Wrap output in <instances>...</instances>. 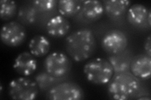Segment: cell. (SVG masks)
I'll return each instance as SVG.
<instances>
[{
    "label": "cell",
    "mask_w": 151,
    "mask_h": 100,
    "mask_svg": "<svg viewBox=\"0 0 151 100\" xmlns=\"http://www.w3.org/2000/svg\"><path fill=\"white\" fill-rule=\"evenodd\" d=\"M64 46L70 58L75 61L81 62L93 56L96 48V41L92 31L82 29L66 38Z\"/></svg>",
    "instance_id": "1"
},
{
    "label": "cell",
    "mask_w": 151,
    "mask_h": 100,
    "mask_svg": "<svg viewBox=\"0 0 151 100\" xmlns=\"http://www.w3.org/2000/svg\"><path fill=\"white\" fill-rule=\"evenodd\" d=\"M108 83V94L113 99H132L140 88L139 78L130 71L115 74Z\"/></svg>",
    "instance_id": "2"
},
{
    "label": "cell",
    "mask_w": 151,
    "mask_h": 100,
    "mask_svg": "<svg viewBox=\"0 0 151 100\" xmlns=\"http://www.w3.org/2000/svg\"><path fill=\"white\" fill-rule=\"evenodd\" d=\"M83 73L89 82L96 85L107 84L114 74L110 62L102 58L87 61L83 67Z\"/></svg>",
    "instance_id": "3"
},
{
    "label": "cell",
    "mask_w": 151,
    "mask_h": 100,
    "mask_svg": "<svg viewBox=\"0 0 151 100\" xmlns=\"http://www.w3.org/2000/svg\"><path fill=\"white\" fill-rule=\"evenodd\" d=\"M8 92L13 99L33 100L38 96L39 88L35 81L23 77L13 79L9 82Z\"/></svg>",
    "instance_id": "4"
},
{
    "label": "cell",
    "mask_w": 151,
    "mask_h": 100,
    "mask_svg": "<svg viewBox=\"0 0 151 100\" xmlns=\"http://www.w3.org/2000/svg\"><path fill=\"white\" fill-rule=\"evenodd\" d=\"M46 98L52 100H80L84 98V93L80 86L74 82H64L50 88Z\"/></svg>",
    "instance_id": "5"
},
{
    "label": "cell",
    "mask_w": 151,
    "mask_h": 100,
    "mask_svg": "<svg viewBox=\"0 0 151 100\" xmlns=\"http://www.w3.org/2000/svg\"><path fill=\"white\" fill-rule=\"evenodd\" d=\"M44 66L47 73L55 78H60L69 72L72 63L65 54L61 52H53L46 56Z\"/></svg>",
    "instance_id": "6"
},
{
    "label": "cell",
    "mask_w": 151,
    "mask_h": 100,
    "mask_svg": "<svg viewBox=\"0 0 151 100\" xmlns=\"http://www.w3.org/2000/svg\"><path fill=\"white\" fill-rule=\"evenodd\" d=\"M0 36L4 45L9 47H18L27 39V31L20 23L12 21L3 25Z\"/></svg>",
    "instance_id": "7"
},
{
    "label": "cell",
    "mask_w": 151,
    "mask_h": 100,
    "mask_svg": "<svg viewBox=\"0 0 151 100\" xmlns=\"http://www.w3.org/2000/svg\"><path fill=\"white\" fill-rule=\"evenodd\" d=\"M128 38L125 33L119 30H112L104 35L101 40L103 50L109 55L120 53L127 49Z\"/></svg>",
    "instance_id": "8"
},
{
    "label": "cell",
    "mask_w": 151,
    "mask_h": 100,
    "mask_svg": "<svg viewBox=\"0 0 151 100\" xmlns=\"http://www.w3.org/2000/svg\"><path fill=\"white\" fill-rule=\"evenodd\" d=\"M38 63L35 56L30 52L24 51L19 54L14 60L13 67L17 73L23 77H29L37 69Z\"/></svg>",
    "instance_id": "9"
},
{
    "label": "cell",
    "mask_w": 151,
    "mask_h": 100,
    "mask_svg": "<svg viewBox=\"0 0 151 100\" xmlns=\"http://www.w3.org/2000/svg\"><path fill=\"white\" fill-rule=\"evenodd\" d=\"M130 70L138 78L149 79L151 74V57L147 54H139L134 56Z\"/></svg>",
    "instance_id": "10"
},
{
    "label": "cell",
    "mask_w": 151,
    "mask_h": 100,
    "mask_svg": "<svg viewBox=\"0 0 151 100\" xmlns=\"http://www.w3.org/2000/svg\"><path fill=\"white\" fill-rule=\"evenodd\" d=\"M150 11V9L144 4H134L127 10V20L135 27L141 28L145 25H148L147 18Z\"/></svg>",
    "instance_id": "11"
},
{
    "label": "cell",
    "mask_w": 151,
    "mask_h": 100,
    "mask_svg": "<svg viewBox=\"0 0 151 100\" xmlns=\"http://www.w3.org/2000/svg\"><path fill=\"white\" fill-rule=\"evenodd\" d=\"M134 56L132 51L126 49L120 53L110 55L108 61L110 62L115 74L130 71L131 61Z\"/></svg>",
    "instance_id": "12"
},
{
    "label": "cell",
    "mask_w": 151,
    "mask_h": 100,
    "mask_svg": "<svg viewBox=\"0 0 151 100\" xmlns=\"http://www.w3.org/2000/svg\"><path fill=\"white\" fill-rule=\"evenodd\" d=\"M70 28L69 21L62 15H58L50 19L46 25L48 34L53 38H61L68 33Z\"/></svg>",
    "instance_id": "13"
},
{
    "label": "cell",
    "mask_w": 151,
    "mask_h": 100,
    "mask_svg": "<svg viewBox=\"0 0 151 100\" xmlns=\"http://www.w3.org/2000/svg\"><path fill=\"white\" fill-rule=\"evenodd\" d=\"M102 3L106 15L112 20H116L125 15L131 3L128 0H105Z\"/></svg>",
    "instance_id": "14"
},
{
    "label": "cell",
    "mask_w": 151,
    "mask_h": 100,
    "mask_svg": "<svg viewBox=\"0 0 151 100\" xmlns=\"http://www.w3.org/2000/svg\"><path fill=\"white\" fill-rule=\"evenodd\" d=\"M80 11L84 18L89 21H94L102 16L104 13V7L102 2L97 0L83 1Z\"/></svg>",
    "instance_id": "15"
},
{
    "label": "cell",
    "mask_w": 151,
    "mask_h": 100,
    "mask_svg": "<svg viewBox=\"0 0 151 100\" xmlns=\"http://www.w3.org/2000/svg\"><path fill=\"white\" fill-rule=\"evenodd\" d=\"M28 48L33 55L40 58L48 54L50 49V43L45 36L37 35L29 41Z\"/></svg>",
    "instance_id": "16"
},
{
    "label": "cell",
    "mask_w": 151,
    "mask_h": 100,
    "mask_svg": "<svg viewBox=\"0 0 151 100\" xmlns=\"http://www.w3.org/2000/svg\"><path fill=\"white\" fill-rule=\"evenodd\" d=\"M83 1L79 0H60L58 1V10L64 17H72L80 11Z\"/></svg>",
    "instance_id": "17"
},
{
    "label": "cell",
    "mask_w": 151,
    "mask_h": 100,
    "mask_svg": "<svg viewBox=\"0 0 151 100\" xmlns=\"http://www.w3.org/2000/svg\"><path fill=\"white\" fill-rule=\"evenodd\" d=\"M37 11L33 5L25 4L18 9L17 20L23 25H30L37 20Z\"/></svg>",
    "instance_id": "18"
},
{
    "label": "cell",
    "mask_w": 151,
    "mask_h": 100,
    "mask_svg": "<svg viewBox=\"0 0 151 100\" xmlns=\"http://www.w3.org/2000/svg\"><path fill=\"white\" fill-rule=\"evenodd\" d=\"M17 10V5L15 1L9 0H1L0 1V17L1 20H11L16 15Z\"/></svg>",
    "instance_id": "19"
},
{
    "label": "cell",
    "mask_w": 151,
    "mask_h": 100,
    "mask_svg": "<svg viewBox=\"0 0 151 100\" xmlns=\"http://www.w3.org/2000/svg\"><path fill=\"white\" fill-rule=\"evenodd\" d=\"M55 81V77L52 76L47 71H42L38 73L35 77V82L41 91L50 89Z\"/></svg>",
    "instance_id": "20"
},
{
    "label": "cell",
    "mask_w": 151,
    "mask_h": 100,
    "mask_svg": "<svg viewBox=\"0 0 151 100\" xmlns=\"http://www.w3.org/2000/svg\"><path fill=\"white\" fill-rule=\"evenodd\" d=\"M58 1L54 0H36L32 1V5L37 12H48L53 9Z\"/></svg>",
    "instance_id": "21"
},
{
    "label": "cell",
    "mask_w": 151,
    "mask_h": 100,
    "mask_svg": "<svg viewBox=\"0 0 151 100\" xmlns=\"http://www.w3.org/2000/svg\"><path fill=\"white\" fill-rule=\"evenodd\" d=\"M144 48L145 51V54L151 57V35H149L144 41Z\"/></svg>",
    "instance_id": "22"
},
{
    "label": "cell",
    "mask_w": 151,
    "mask_h": 100,
    "mask_svg": "<svg viewBox=\"0 0 151 100\" xmlns=\"http://www.w3.org/2000/svg\"><path fill=\"white\" fill-rule=\"evenodd\" d=\"M137 99L139 100H142V99H145V100H150V96H143V97H140L138 98Z\"/></svg>",
    "instance_id": "23"
}]
</instances>
